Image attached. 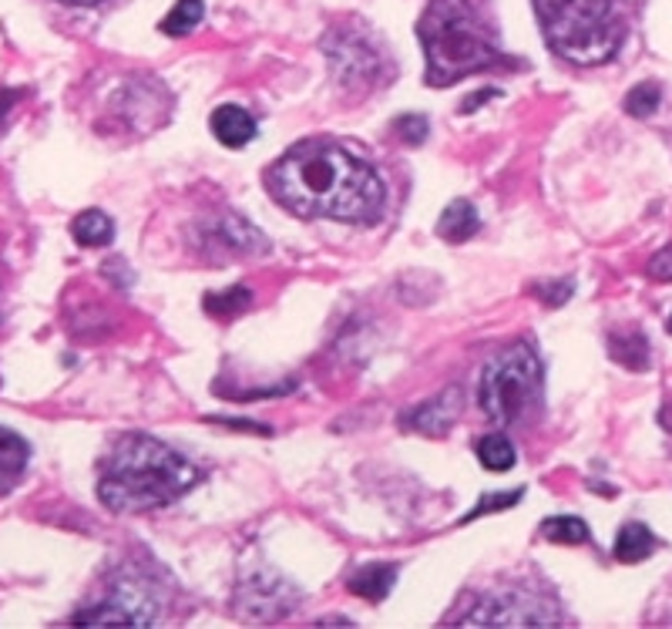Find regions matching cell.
<instances>
[{
  "label": "cell",
  "mask_w": 672,
  "mask_h": 629,
  "mask_svg": "<svg viewBox=\"0 0 672 629\" xmlns=\"http://www.w3.org/2000/svg\"><path fill=\"white\" fill-rule=\"evenodd\" d=\"M269 192L303 220L373 226L383 216V182L336 145H300L269 169Z\"/></svg>",
  "instance_id": "obj_1"
},
{
  "label": "cell",
  "mask_w": 672,
  "mask_h": 629,
  "mask_svg": "<svg viewBox=\"0 0 672 629\" xmlns=\"http://www.w3.org/2000/svg\"><path fill=\"white\" fill-rule=\"evenodd\" d=\"M202 482V471L148 435H125L101 464L98 498L111 512L165 508Z\"/></svg>",
  "instance_id": "obj_2"
},
{
  "label": "cell",
  "mask_w": 672,
  "mask_h": 629,
  "mask_svg": "<svg viewBox=\"0 0 672 629\" xmlns=\"http://www.w3.org/2000/svg\"><path fill=\"white\" fill-rule=\"evenodd\" d=\"M417 34L427 55L430 88H451L468 75L504 65V55L474 0H430Z\"/></svg>",
  "instance_id": "obj_3"
},
{
  "label": "cell",
  "mask_w": 672,
  "mask_h": 629,
  "mask_svg": "<svg viewBox=\"0 0 672 629\" xmlns=\"http://www.w3.org/2000/svg\"><path fill=\"white\" fill-rule=\"evenodd\" d=\"M535 14L548 47L572 65H605L626 37L615 0H535Z\"/></svg>",
  "instance_id": "obj_4"
},
{
  "label": "cell",
  "mask_w": 672,
  "mask_h": 629,
  "mask_svg": "<svg viewBox=\"0 0 672 629\" xmlns=\"http://www.w3.org/2000/svg\"><path fill=\"white\" fill-rule=\"evenodd\" d=\"M541 360L531 344L518 340L512 347H504L497 357L488 360L484 374H481V407L491 422L501 428L522 425L541 407Z\"/></svg>",
  "instance_id": "obj_5"
},
{
  "label": "cell",
  "mask_w": 672,
  "mask_h": 629,
  "mask_svg": "<svg viewBox=\"0 0 672 629\" xmlns=\"http://www.w3.org/2000/svg\"><path fill=\"white\" fill-rule=\"evenodd\" d=\"M323 50L329 58L333 78L347 88H370L383 75V58L380 50L363 37L357 27H336L326 34Z\"/></svg>",
  "instance_id": "obj_6"
},
{
  "label": "cell",
  "mask_w": 672,
  "mask_h": 629,
  "mask_svg": "<svg viewBox=\"0 0 672 629\" xmlns=\"http://www.w3.org/2000/svg\"><path fill=\"white\" fill-rule=\"evenodd\" d=\"M158 599L152 596L148 583L142 580H119L111 583L104 599L91 606V613L75 616L81 626H148L155 619Z\"/></svg>",
  "instance_id": "obj_7"
},
{
  "label": "cell",
  "mask_w": 672,
  "mask_h": 629,
  "mask_svg": "<svg viewBox=\"0 0 672 629\" xmlns=\"http://www.w3.org/2000/svg\"><path fill=\"white\" fill-rule=\"evenodd\" d=\"M531 606H538V603H531L528 596L504 593V596L481 603L478 613H471L464 622L468 626H548V622H555V616H548V613H528Z\"/></svg>",
  "instance_id": "obj_8"
},
{
  "label": "cell",
  "mask_w": 672,
  "mask_h": 629,
  "mask_svg": "<svg viewBox=\"0 0 672 629\" xmlns=\"http://www.w3.org/2000/svg\"><path fill=\"white\" fill-rule=\"evenodd\" d=\"M461 407H464L461 391H458V387H447V391L434 394L430 401L417 404V407L407 414V428H414V431H421V435H427V438H440V435H447V431L455 428Z\"/></svg>",
  "instance_id": "obj_9"
},
{
  "label": "cell",
  "mask_w": 672,
  "mask_h": 629,
  "mask_svg": "<svg viewBox=\"0 0 672 629\" xmlns=\"http://www.w3.org/2000/svg\"><path fill=\"white\" fill-rule=\"evenodd\" d=\"M239 593H253L249 599L239 596L243 609L249 616H287L290 606H293V593L283 580H276V575H269V580H246Z\"/></svg>",
  "instance_id": "obj_10"
},
{
  "label": "cell",
  "mask_w": 672,
  "mask_h": 629,
  "mask_svg": "<svg viewBox=\"0 0 672 629\" xmlns=\"http://www.w3.org/2000/svg\"><path fill=\"white\" fill-rule=\"evenodd\" d=\"M209 125H212V135L226 148H246L256 138V122L239 104H219Z\"/></svg>",
  "instance_id": "obj_11"
},
{
  "label": "cell",
  "mask_w": 672,
  "mask_h": 629,
  "mask_svg": "<svg viewBox=\"0 0 672 629\" xmlns=\"http://www.w3.org/2000/svg\"><path fill=\"white\" fill-rule=\"evenodd\" d=\"M397 583V565H387V562H373L363 565L360 572L350 575V593L367 599V603H383L390 596Z\"/></svg>",
  "instance_id": "obj_12"
},
{
  "label": "cell",
  "mask_w": 672,
  "mask_h": 629,
  "mask_svg": "<svg viewBox=\"0 0 672 629\" xmlns=\"http://www.w3.org/2000/svg\"><path fill=\"white\" fill-rule=\"evenodd\" d=\"M478 229H481V216L468 199L451 202L444 209V216L437 220V236L447 243H468Z\"/></svg>",
  "instance_id": "obj_13"
},
{
  "label": "cell",
  "mask_w": 672,
  "mask_h": 629,
  "mask_svg": "<svg viewBox=\"0 0 672 629\" xmlns=\"http://www.w3.org/2000/svg\"><path fill=\"white\" fill-rule=\"evenodd\" d=\"M31 458V448L21 435H14L11 428L0 425V492H8L18 485V479L24 475Z\"/></svg>",
  "instance_id": "obj_14"
},
{
  "label": "cell",
  "mask_w": 672,
  "mask_h": 629,
  "mask_svg": "<svg viewBox=\"0 0 672 629\" xmlns=\"http://www.w3.org/2000/svg\"><path fill=\"white\" fill-rule=\"evenodd\" d=\"M71 236L78 246L98 249V246H108L111 239H115V223H111V216L101 213V209H85V213L75 216V223H71Z\"/></svg>",
  "instance_id": "obj_15"
},
{
  "label": "cell",
  "mask_w": 672,
  "mask_h": 629,
  "mask_svg": "<svg viewBox=\"0 0 672 629\" xmlns=\"http://www.w3.org/2000/svg\"><path fill=\"white\" fill-rule=\"evenodd\" d=\"M608 353L615 363L629 367V371H646L649 363V340L639 330H619L608 337Z\"/></svg>",
  "instance_id": "obj_16"
},
{
  "label": "cell",
  "mask_w": 672,
  "mask_h": 629,
  "mask_svg": "<svg viewBox=\"0 0 672 629\" xmlns=\"http://www.w3.org/2000/svg\"><path fill=\"white\" fill-rule=\"evenodd\" d=\"M656 536L642 526V521H629V526H623L619 539H615V559L632 565V562H642L656 552Z\"/></svg>",
  "instance_id": "obj_17"
},
{
  "label": "cell",
  "mask_w": 672,
  "mask_h": 629,
  "mask_svg": "<svg viewBox=\"0 0 672 629\" xmlns=\"http://www.w3.org/2000/svg\"><path fill=\"white\" fill-rule=\"evenodd\" d=\"M541 536L548 542H558V546H585L589 542V526L575 515H555V518L541 521Z\"/></svg>",
  "instance_id": "obj_18"
},
{
  "label": "cell",
  "mask_w": 672,
  "mask_h": 629,
  "mask_svg": "<svg viewBox=\"0 0 672 629\" xmlns=\"http://www.w3.org/2000/svg\"><path fill=\"white\" fill-rule=\"evenodd\" d=\"M205 18V4L202 0H179V4L168 11V18L161 21V34L168 37H186L192 34Z\"/></svg>",
  "instance_id": "obj_19"
},
{
  "label": "cell",
  "mask_w": 672,
  "mask_h": 629,
  "mask_svg": "<svg viewBox=\"0 0 672 629\" xmlns=\"http://www.w3.org/2000/svg\"><path fill=\"white\" fill-rule=\"evenodd\" d=\"M478 458L488 471H512L515 468V445L504 435H488L478 441Z\"/></svg>",
  "instance_id": "obj_20"
},
{
  "label": "cell",
  "mask_w": 672,
  "mask_h": 629,
  "mask_svg": "<svg viewBox=\"0 0 672 629\" xmlns=\"http://www.w3.org/2000/svg\"><path fill=\"white\" fill-rule=\"evenodd\" d=\"M253 306V293L246 287H229L226 293H209L205 296V310L212 313V317H239V313H246Z\"/></svg>",
  "instance_id": "obj_21"
},
{
  "label": "cell",
  "mask_w": 672,
  "mask_h": 629,
  "mask_svg": "<svg viewBox=\"0 0 672 629\" xmlns=\"http://www.w3.org/2000/svg\"><path fill=\"white\" fill-rule=\"evenodd\" d=\"M659 101H662V91H659V85H652V81H642V85H636L629 94H626V112L632 115V119H649L656 109H659Z\"/></svg>",
  "instance_id": "obj_22"
},
{
  "label": "cell",
  "mask_w": 672,
  "mask_h": 629,
  "mask_svg": "<svg viewBox=\"0 0 672 629\" xmlns=\"http://www.w3.org/2000/svg\"><path fill=\"white\" fill-rule=\"evenodd\" d=\"M525 495V488H512V492H497V495H484L481 498V505L478 508H471L468 515H464V521H471V518H481V515H488V512H494V508H512L518 498Z\"/></svg>",
  "instance_id": "obj_23"
},
{
  "label": "cell",
  "mask_w": 672,
  "mask_h": 629,
  "mask_svg": "<svg viewBox=\"0 0 672 629\" xmlns=\"http://www.w3.org/2000/svg\"><path fill=\"white\" fill-rule=\"evenodd\" d=\"M394 132L401 135L404 145H421L427 138V119L424 115H401Z\"/></svg>",
  "instance_id": "obj_24"
},
{
  "label": "cell",
  "mask_w": 672,
  "mask_h": 629,
  "mask_svg": "<svg viewBox=\"0 0 672 629\" xmlns=\"http://www.w3.org/2000/svg\"><path fill=\"white\" fill-rule=\"evenodd\" d=\"M572 280H562V283H535L531 287V293L541 300V303H548V306H562L569 296H572Z\"/></svg>",
  "instance_id": "obj_25"
},
{
  "label": "cell",
  "mask_w": 672,
  "mask_h": 629,
  "mask_svg": "<svg viewBox=\"0 0 672 629\" xmlns=\"http://www.w3.org/2000/svg\"><path fill=\"white\" fill-rule=\"evenodd\" d=\"M649 277L652 280H672V246H665V249H659L652 259H649Z\"/></svg>",
  "instance_id": "obj_26"
},
{
  "label": "cell",
  "mask_w": 672,
  "mask_h": 629,
  "mask_svg": "<svg viewBox=\"0 0 672 629\" xmlns=\"http://www.w3.org/2000/svg\"><path fill=\"white\" fill-rule=\"evenodd\" d=\"M488 98H497V91H491V88L478 91V94H474V101H464V104H461V112H464V115H468V112H474V109H478V104H484Z\"/></svg>",
  "instance_id": "obj_27"
},
{
  "label": "cell",
  "mask_w": 672,
  "mask_h": 629,
  "mask_svg": "<svg viewBox=\"0 0 672 629\" xmlns=\"http://www.w3.org/2000/svg\"><path fill=\"white\" fill-rule=\"evenodd\" d=\"M659 422H662V428H665V431H672V404H665V407H662Z\"/></svg>",
  "instance_id": "obj_28"
},
{
  "label": "cell",
  "mask_w": 672,
  "mask_h": 629,
  "mask_svg": "<svg viewBox=\"0 0 672 629\" xmlns=\"http://www.w3.org/2000/svg\"><path fill=\"white\" fill-rule=\"evenodd\" d=\"M61 4H71V8H94L101 0H61Z\"/></svg>",
  "instance_id": "obj_29"
},
{
  "label": "cell",
  "mask_w": 672,
  "mask_h": 629,
  "mask_svg": "<svg viewBox=\"0 0 672 629\" xmlns=\"http://www.w3.org/2000/svg\"><path fill=\"white\" fill-rule=\"evenodd\" d=\"M669 334H672V317H669Z\"/></svg>",
  "instance_id": "obj_30"
}]
</instances>
